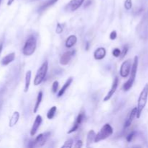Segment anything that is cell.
<instances>
[{"mask_svg": "<svg viewBox=\"0 0 148 148\" xmlns=\"http://www.w3.org/2000/svg\"><path fill=\"white\" fill-rule=\"evenodd\" d=\"M138 64H139V58H138L137 56H135L134 58V62H133V64L131 67L129 79L123 85V90L124 91L129 90L131 87H132L134 80H135L137 72Z\"/></svg>", "mask_w": 148, "mask_h": 148, "instance_id": "6da1fadb", "label": "cell"}, {"mask_svg": "<svg viewBox=\"0 0 148 148\" xmlns=\"http://www.w3.org/2000/svg\"><path fill=\"white\" fill-rule=\"evenodd\" d=\"M148 98V83H147L143 88L142 90L141 91L140 94H139V98L137 101V116L136 117L139 119L141 116L142 111L145 108V106L147 104Z\"/></svg>", "mask_w": 148, "mask_h": 148, "instance_id": "7a4b0ae2", "label": "cell"}, {"mask_svg": "<svg viewBox=\"0 0 148 148\" xmlns=\"http://www.w3.org/2000/svg\"><path fill=\"white\" fill-rule=\"evenodd\" d=\"M37 47V40L36 37L33 35L30 36L25 41L23 48V54L26 56H32L35 53Z\"/></svg>", "mask_w": 148, "mask_h": 148, "instance_id": "3957f363", "label": "cell"}, {"mask_svg": "<svg viewBox=\"0 0 148 148\" xmlns=\"http://www.w3.org/2000/svg\"><path fill=\"white\" fill-rule=\"evenodd\" d=\"M48 62L47 61H45L41 66L39 67L38 70L37 72H36L35 78H34L33 84L35 86H38V85H40L42 82L44 80L45 77L46 76L47 72H48Z\"/></svg>", "mask_w": 148, "mask_h": 148, "instance_id": "277c9868", "label": "cell"}, {"mask_svg": "<svg viewBox=\"0 0 148 148\" xmlns=\"http://www.w3.org/2000/svg\"><path fill=\"white\" fill-rule=\"evenodd\" d=\"M113 129L112 127H111L109 123H106L100 129L99 132L97 134H96L94 142L97 143V142H99L100 141L107 139V138L109 137L110 136L113 134Z\"/></svg>", "mask_w": 148, "mask_h": 148, "instance_id": "5b68a950", "label": "cell"}, {"mask_svg": "<svg viewBox=\"0 0 148 148\" xmlns=\"http://www.w3.org/2000/svg\"><path fill=\"white\" fill-rule=\"evenodd\" d=\"M50 135H51V132H49V131L38 134L36 137V139L33 140L34 147H38L43 146L46 144V141L48 140Z\"/></svg>", "mask_w": 148, "mask_h": 148, "instance_id": "8992f818", "label": "cell"}, {"mask_svg": "<svg viewBox=\"0 0 148 148\" xmlns=\"http://www.w3.org/2000/svg\"><path fill=\"white\" fill-rule=\"evenodd\" d=\"M131 67V59H127V60L124 61V62L121 64V65L120 70H119V74H120L121 77H123V78H126V77H128L130 74Z\"/></svg>", "mask_w": 148, "mask_h": 148, "instance_id": "52a82bcc", "label": "cell"}, {"mask_svg": "<svg viewBox=\"0 0 148 148\" xmlns=\"http://www.w3.org/2000/svg\"><path fill=\"white\" fill-rule=\"evenodd\" d=\"M76 51L75 50H71V51H67L66 52L64 53L62 55V56L60 57V60H59V63L62 66H65V65H67L68 64L70 63V62L71 61V59H72V57L75 54Z\"/></svg>", "mask_w": 148, "mask_h": 148, "instance_id": "ba28073f", "label": "cell"}, {"mask_svg": "<svg viewBox=\"0 0 148 148\" xmlns=\"http://www.w3.org/2000/svg\"><path fill=\"white\" fill-rule=\"evenodd\" d=\"M85 0H70V2L65 7V10L69 12H74L80 7Z\"/></svg>", "mask_w": 148, "mask_h": 148, "instance_id": "9c48e42d", "label": "cell"}, {"mask_svg": "<svg viewBox=\"0 0 148 148\" xmlns=\"http://www.w3.org/2000/svg\"><path fill=\"white\" fill-rule=\"evenodd\" d=\"M85 119V113L84 112L80 113L78 114V116H77V117L76 118V120H75V121H74V123H73L72 127V128L67 131V134H72V133H73V132H74V131H77Z\"/></svg>", "mask_w": 148, "mask_h": 148, "instance_id": "30bf717a", "label": "cell"}, {"mask_svg": "<svg viewBox=\"0 0 148 148\" xmlns=\"http://www.w3.org/2000/svg\"><path fill=\"white\" fill-rule=\"evenodd\" d=\"M118 85H119V77H116L114 80H113V82L112 86H111V89H110V90L108 91V93H107L106 96L104 97V102L108 101V100H109L110 99L112 98V96H113V94L116 93V89H117L118 88Z\"/></svg>", "mask_w": 148, "mask_h": 148, "instance_id": "8fae6325", "label": "cell"}, {"mask_svg": "<svg viewBox=\"0 0 148 148\" xmlns=\"http://www.w3.org/2000/svg\"><path fill=\"white\" fill-rule=\"evenodd\" d=\"M42 121H43L42 116L39 114L37 115L36 117V119H35V121H34L33 122V124L32 127H31V131H30V134H31V137H33V136L36 135L38 130L39 127H40V124H41Z\"/></svg>", "mask_w": 148, "mask_h": 148, "instance_id": "7c38bea8", "label": "cell"}, {"mask_svg": "<svg viewBox=\"0 0 148 148\" xmlns=\"http://www.w3.org/2000/svg\"><path fill=\"white\" fill-rule=\"evenodd\" d=\"M106 55V50L104 47H99L94 51L93 56L96 60H102Z\"/></svg>", "mask_w": 148, "mask_h": 148, "instance_id": "4fadbf2b", "label": "cell"}, {"mask_svg": "<svg viewBox=\"0 0 148 148\" xmlns=\"http://www.w3.org/2000/svg\"><path fill=\"white\" fill-rule=\"evenodd\" d=\"M137 107H135V108H134L131 110L128 118H127V119L124 123V128H128L129 127H130V125L131 124L132 121H134V118L137 116Z\"/></svg>", "mask_w": 148, "mask_h": 148, "instance_id": "5bb4252c", "label": "cell"}, {"mask_svg": "<svg viewBox=\"0 0 148 148\" xmlns=\"http://www.w3.org/2000/svg\"><path fill=\"white\" fill-rule=\"evenodd\" d=\"M15 53L12 52L2 58V61H1V63H2V64L3 65V66H7V65L12 63V62L15 60Z\"/></svg>", "mask_w": 148, "mask_h": 148, "instance_id": "9a60e30c", "label": "cell"}, {"mask_svg": "<svg viewBox=\"0 0 148 148\" xmlns=\"http://www.w3.org/2000/svg\"><path fill=\"white\" fill-rule=\"evenodd\" d=\"M59 0H47L45 2H43L40 7H39L38 9V13H41V12H43L46 9H47L48 8H49L50 7L53 6L54 5H55L56 2H58Z\"/></svg>", "mask_w": 148, "mask_h": 148, "instance_id": "2e32d148", "label": "cell"}, {"mask_svg": "<svg viewBox=\"0 0 148 148\" xmlns=\"http://www.w3.org/2000/svg\"><path fill=\"white\" fill-rule=\"evenodd\" d=\"M72 82H73V77H69V78L67 79V80L66 81V82L64 84V85L62 86V88H61L60 90L58 92V94H57L58 97L60 98V97H62V96H63V95L64 94L65 92H66V90L68 89V88L70 86V85H71Z\"/></svg>", "mask_w": 148, "mask_h": 148, "instance_id": "e0dca14e", "label": "cell"}, {"mask_svg": "<svg viewBox=\"0 0 148 148\" xmlns=\"http://www.w3.org/2000/svg\"><path fill=\"white\" fill-rule=\"evenodd\" d=\"M77 36H74V35H70V36H68L66 41H65V46L68 48H72L74 45L77 43Z\"/></svg>", "mask_w": 148, "mask_h": 148, "instance_id": "ac0fdd59", "label": "cell"}, {"mask_svg": "<svg viewBox=\"0 0 148 148\" xmlns=\"http://www.w3.org/2000/svg\"><path fill=\"white\" fill-rule=\"evenodd\" d=\"M19 119H20V113L18 111H15L13 113V115H12V116H11L10 119H9V127H13L15 125L17 124V123L19 121Z\"/></svg>", "mask_w": 148, "mask_h": 148, "instance_id": "d6986e66", "label": "cell"}, {"mask_svg": "<svg viewBox=\"0 0 148 148\" xmlns=\"http://www.w3.org/2000/svg\"><path fill=\"white\" fill-rule=\"evenodd\" d=\"M96 132L94 130L91 129L88 131V134H87V139H86V147H88L90 145L94 142L95 137H96Z\"/></svg>", "mask_w": 148, "mask_h": 148, "instance_id": "ffe728a7", "label": "cell"}, {"mask_svg": "<svg viewBox=\"0 0 148 148\" xmlns=\"http://www.w3.org/2000/svg\"><path fill=\"white\" fill-rule=\"evenodd\" d=\"M31 76H32V72L28 70L25 74V88H24V92L27 93L29 90L30 85H31Z\"/></svg>", "mask_w": 148, "mask_h": 148, "instance_id": "44dd1931", "label": "cell"}, {"mask_svg": "<svg viewBox=\"0 0 148 148\" xmlns=\"http://www.w3.org/2000/svg\"><path fill=\"white\" fill-rule=\"evenodd\" d=\"M43 92L42 91H40L38 94L37 96V99H36V104H35V106L33 108V113H36L38 110L39 107H40V104H41V101H42V99H43Z\"/></svg>", "mask_w": 148, "mask_h": 148, "instance_id": "7402d4cb", "label": "cell"}, {"mask_svg": "<svg viewBox=\"0 0 148 148\" xmlns=\"http://www.w3.org/2000/svg\"><path fill=\"white\" fill-rule=\"evenodd\" d=\"M56 111H57V107L55 106H54L51 107V108L49 109V111H48V113H47V115H46L47 119H50V120L52 119H54Z\"/></svg>", "mask_w": 148, "mask_h": 148, "instance_id": "603a6c76", "label": "cell"}, {"mask_svg": "<svg viewBox=\"0 0 148 148\" xmlns=\"http://www.w3.org/2000/svg\"><path fill=\"white\" fill-rule=\"evenodd\" d=\"M129 47L128 46H123V49L121 51V55H120V59H123L125 57V56L127 55V52H128Z\"/></svg>", "mask_w": 148, "mask_h": 148, "instance_id": "cb8c5ba5", "label": "cell"}, {"mask_svg": "<svg viewBox=\"0 0 148 148\" xmlns=\"http://www.w3.org/2000/svg\"><path fill=\"white\" fill-rule=\"evenodd\" d=\"M58 88H59V82L57 80H55L52 84L51 90L54 93H56V92L58 91Z\"/></svg>", "mask_w": 148, "mask_h": 148, "instance_id": "d4e9b609", "label": "cell"}, {"mask_svg": "<svg viewBox=\"0 0 148 148\" xmlns=\"http://www.w3.org/2000/svg\"><path fill=\"white\" fill-rule=\"evenodd\" d=\"M72 146H73V139H68V140H66V142H64V144L62 146V147L70 148V147H72Z\"/></svg>", "mask_w": 148, "mask_h": 148, "instance_id": "484cf974", "label": "cell"}, {"mask_svg": "<svg viewBox=\"0 0 148 148\" xmlns=\"http://www.w3.org/2000/svg\"><path fill=\"white\" fill-rule=\"evenodd\" d=\"M132 7V1L131 0H126L124 2V8L127 10H129Z\"/></svg>", "mask_w": 148, "mask_h": 148, "instance_id": "4316f807", "label": "cell"}, {"mask_svg": "<svg viewBox=\"0 0 148 148\" xmlns=\"http://www.w3.org/2000/svg\"><path fill=\"white\" fill-rule=\"evenodd\" d=\"M64 30V27L63 25H62L61 23H58L57 25H56V33L57 34H61L62 32H63Z\"/></svg>", "mask_w": 148, "mask_h": 148, "instance_id": "83f0119b", "label": "cell"}, {"mask_svg": "<svg viewBox=\"0 0 148 148\" xmlns=\"http://www.w3.org/2000/svg\"><path fill=\"white\" fill-rule=\"evenodd\" d=\"M121 50H120L119 48H115L113 50V51H112L113 56H114V57H116V58L119 57V56H120V55H121Z\"/></svg>", "mask_w": 148, "mask_h": 148, "instance_id": "f1b7e54d", "label": "cell"}, {"mask_svg": "<svg viewBox=\"0 0 148 148\" xmlns=\"http://www.w3.org/2000/svg\"><path fill=\"white\" fill-rule=\"evenodd\" d=\"M135 134H136L135 131H131V133H129V134L127 137V142H131V141H132V139H134V136H135Z\"/></svg>", "mask_w": 148, "mask_h": 148, "instance_id": "f546056e", "label": "cell"}, {"mask_svg": "<svg viewBox=\"0 0 148 148\" xmlns=\"http://www.w3.org/2000/svg\"><path fill=\"white\" fill-rule=\"evenodd\" d=\"M109 38L111 40H114L115 39L117 38V33H116V31H113L112 32L110 33Z\"/></svg>", "mask_w": 148, "mask_h": 148, "instance_id": "4dcf8cb0", "label": "cell"}, {"mask_svg": "<svg viewBox=\"0 0 148 148\" xmlns=\"http://www.w3.org/2000/svg\"><path fill=\"white\" fill-rule=\"evenodd\" d=\"M82 147V140H77V142H76L75 145H74V147L79 148V147Z\"/></svg>", "mask_w": 148, "mask_h": 148, "instance_id": "1f68e13d", "label": "cell"}, {"mask_svg": "<svg viewBox=\"0 0 148 148\" xmlns=\"http://www.w3.org/2000/svg\"><path fill=\"white\" fill-rule=\"evenodd\" d=\"M91 4H92V0H87L86 2H85V6H84V7L85 8L88 7V6H90V5H91Z\"/></svg>", "mask_w": 148, "mask_h": 148, "instance_id": "d6a6232c", "label": "cell"}, {"mask_svg": "<svg viewBox=\"0 0 148 148\" xmlns=\"http://www.w3.org/2000/svg\"><path fill=\"white\" fill-rule=\"evenodd\" d=\"M14 2H15V0H8L7 5L8 6H10V5H12V4H13Z\"/></svg>", "mask_w": 148, "mask_h": 148, "instance_id": "836d02e7", "label": "cell"}, {"mask_svg": "<svg viewBox=\"0 0 148 148\" xmlns=\"http://www.w3.org/2000/svg\"><path fill=\"white\" fill-rule=\"evenodd\" d=\"M2 49H3V43H0V54H1V53H2Z\"/></svg>", "mask_w": 148, "mask_h": 148, "instance_id": "e575fe53", "label": "cell"}, {"mask_svg": "<svg viewBox=\"0 0 148 148\" xmlns=\"http://www.w3.org/2000/svg\"><path fill=\"white\" fill-rule=\"evenodd\" d=\"M89 46H90L89 42H87V43H86V47H85V50H86V51H88V50L89 49Z\"/></svg>", "mask_w": 148, "mask_h": 148, "instance_id": "d590c367", "label": "cell"}, {"mask_svg": "<svg viewBox=\"0 0 148 148\" xmlns=\"http://www.w3.org/2000/svg\"><path fill=\"white\" fill-rule=\"evenodd\" d=\"M1 1H2V0H0V4H1Z\"/></svg>", "mask_w": 148, "mask_h": 148, "instance_id": "8d00e7d4", "label": "cell"}]
</instances>
